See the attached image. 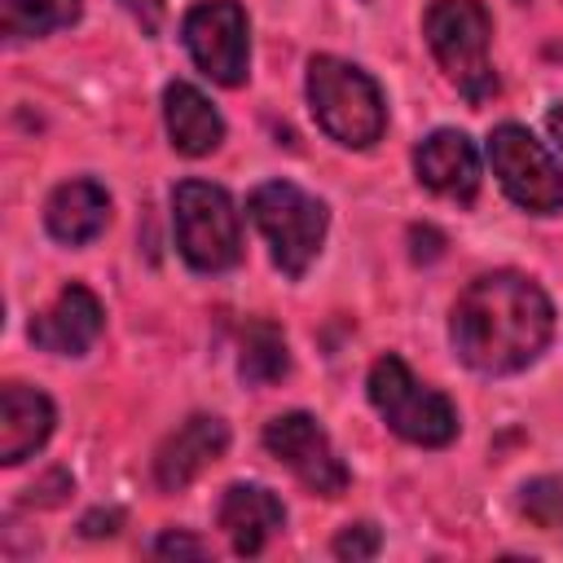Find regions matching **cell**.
Here are the masks:
<instances>
[{"label":"cell","mask_w":563,"mask_h":563,"mask_svg":"<svg viewBox=\"0 0 563 563\" xmlns=\"http://www.w3.org/2000/svg\"><path fill=\"white\" fill-rule=\"evenodd\" d=\"M554 334V308L545 290L510 268L479 273L453 303L449 339L462 365L479 374H519L528 369Z\"/></svg>","instance_id":"6da1fadb"},{"label":"cell","mask_w":563,"mask_h":563,"mask_svg":"<svg viewBox=\"0 0 563 563\" xmlns=\"http://www.w3.org/2000/svg\"><path fill=\"white\" fill-rule=\"evenodd\" d=\"M308 101L321 132L347 150H369L387 128V101L378 84L343 57L321 53L308 62Z\"/></svg>","instance_id":"7a4b0ae2"},{"label":"cell","mask_w":563,"mask_h":563,"mask_svg":"<svg viewBox=\"0 0 563 563\" xmlns=\"http://www.w3.org/2000/svg\"><path fill=\"white\" fill-rule=\"evenodd\" d=\"M427 44L444 75L457 84V92L471 106H484L497 97V75L488 66V35L493 22L479 0H431L427 9Z\"/></svg>","instance_id":"3957f363"},{"label":"cell","mask_w":563,"mask_h":563,"mask_svg":"<svg viewBox=\"0 0 563 563\" xmlns=\"http://www.w3.org/2000/svg\"><path fill=\"white\" fill-rule=\"evenodd\" d=\"M246 211H251L255 229L264 233V242L273 251V264L286 277H303L308 264L317 260L321 242H325V224H330L325 207L290 180H268V185L251 189Z\"/></svg>","instance_id":"277c9868"},{"label":"cell","mask_w":563,"mask_h":563,"mask_svg":"<svg viewBox=\"0 0 563 563\" xmlns=\"http://www.w3.org/2000/svg\"><path fill=\"white\" fill-rule=\"evenodd\" d=\"M365 387H369L374 409L400 440L422 444V449H444L457 435V409L449 405V396L418 383L400 356H391V352L378 356Z\"/></svg>","instance_id":"5b68a950"},{"label":"cell","mask_w":563,"mask_h":563,"mask_svg":"<svg viewBox=\"0 0 563 563\" xmlns=\"http://www.w3.org/2000/svg\"><path fill=\"white\" fill-rule=\"evenodd\" d=\"M172 216H176V246L189 268L224 273L242 260V224L220 185L180 180L172 189Z\"/></svg>","instance_id":"8992f818"},{"label":"cell","mask_w":563,"mask_h":563,"mask_svg":"<svg viewBox=\"0 0 563 563\" xmlns=\"http://www.w3.org/2000/svg\"><path fill=\"white\" fill-rule=\"evenodd\" d=\"M488 163L510 202L532 216H554L563 207V172L550 150L519 123H501L488 132Z\"/></svg>","instance_id":"52a82bcc"},{"label":"cell","mask_w":563,"mask_h":563,"mask_svg":"<svg viewBox=\"0 0 563 563\" xmlns=\"http://www.w3.org/2000/svg\"><path fill=\"white\" fill-rule=\"evenodd\" d=\"M185 48L198 62L202 75H211L224 88L246 84L251 70V26L246 9L238 0H198L185 13Z\"/></svg>","instance_id":"ba28073f"},{"label":"cell","mask_w":563,"mask_h":563,"mask_svg":"<svg viewBox=\"0 0 563 563\" xmlns=\"http://www.w3.org/2000/svg\"><path fill=\"white\" fill-rule=\"evenodd\" d=\"M264 449L277 457V462H286L312 493H321V497H339L343 488H347V466H343V457L334 453V444H330V435L317 427V418H308V413H282V418H273L268 427H264Z\"/></svg>","instance_id":"9c48e42d"},{"label":"cell","mask_w":563,"mask_h":563,"mask_svg":"<svg viewBox=\"0 0 563 563\" xmlns=\"http://www.w3.org/2000/svg\"><path fill=\"white\" fill-rule=\"evenodd\" d=\"M224 449H229V427H224V418H216V413H194V418H185V422L158 444V453H154V484H158L163 493H180V488H189Z\"/></svg>","instance_id":"30bf717a"},{"label":"cell","mask_w":563,"mask_h":563,"mask_svg":"<svg viewBox=\"0 0 563 563\" xmlns=\"http://www.w3.org/2000/svg\"><path fill=\"white\" fill-rule=\"evenodd\" d=\"M413 172L431 194L453 198V202H471L479 189V154H475L471 136L457 128H440L427 141H418Z\"/></svg>","instance_id":"8fae6325"},{"label":"cell","mask_w":563,"mask_h":563,"mask_svg":"<svg viewBox=\"0 0 563 563\" xmlns=\"http://www.w3.org/2000/svg\"><path fill=\"white\" fill-rule=\"evenodd\" d=\"M101 325H106V312H101L97 295L88 286H66L53 299V308H44L31 321V343L44 352H57V356H84L97 343Z\"/></svg>","instance_id":"7c38bea8"},{"label":"cell","mask_w":563,"mask_h":563,"mask_svg":"<svg viewBox=\"0 0 563 563\" xmlns=\"http://www.w3.org/2000/svg\"><path fill=\"white\" fill-rule=\"evenodd\" d=\"M220 528L238 554H260L286 528V506L260 484H233L220 497Z\"/></svg>","instance_id":"4fadbf2b"},{"label":"cell","mask_w":563,"mask_h":563,"mask_svg":"<svg viewBox=\"0 0 563 563\" xmlns=\"http://www.w3.org/2000/svg\"><path fill=\"white\" fill-rule=\"evenodd\" d=\"M53 422H57V413L44 391L4 383L0 387V462L4 466L26 462L53 435Z\"/></svg>","instance_id":"5bb4252c"},{"label":"cell","mask_w":563,"mask_h":563,"mask_svg":"<svg viewBox=\"0 0 563 563\" xmlns=\"http://www.w3.org/2000/svg\"><path fill=\"white\" fill-rule=\"evenodd\" d=\"M163 119H167V136L172 150L185 158H202L224 141V119L216 114V106L185 79H172L163 88Z\"/></svg>","instance_id":"9a60e30c"},{"label":"cell","mask_w":563,"mask_h":563,"mask_svg":"<svg viewBox=\"0 0 563 563\" xmlns=\"http://www.w3.org/2000/svg\"><path fill=\"white\" fill-rule=\"evenodd\" d=\"M106 220H110V198H106V189L97 180H66L44 202V224L66 246L92 242L106 229Z\"/></svg>","instance_id":"2e32d148"},{"label":"cell","mask_w":563,"mask_h":563,"mask_svg":"<svg viewBox=\"0 0 563 563\" xmlns=\"http://www.w3.org/2000/svg\"><path fill=\"white\" fill-rule=\"evenodd\" d=\"M238 374L246 387H268V383H282L290 374V352H286V334L255 317L242 325V343H238Z\"/></svg>","instance_id":"e0dca14e"},{"label":"cell","mask_w":563,"mask_h":563,"mask_svg":"<svg viewBox=\"0 0 563 563\" xmlns=\"http://www.w3.org/2000/svg\"><path fill=\"white\" fill-rule=\"evenodd\" d=\"M79 0H0V26L9 40H35L79 22Z\"/></svg>","instance_id":"ac0fdd59"},{"label":"cell","mask_w":563,"mask_h":563,"mask_svg":"<svg viewBox=\"0 0 563 563\" xmlns=\"http://www.w3.org/2000/svg\"><path fill=\"white\" fill-rule=\"evenodd\" d=\"M519 510L537 523V528H559L563 523V484L554 475H541V479H528L519 488Z\"/></svg>","instance_id":"d6986e66"},{"label":"cell","mask_w":563,"mask_h":563,"mask_svg":"<svg viewBox=\"0 0 563 563\" xmlns=\"http://www.w3.org/2000/svg\"><path fill=\"white\" fill-rule=\"evenodd\" d=\"M378 545H383V537H378L374 523H347V528L334 537L330 550H334V559H343V563H361V559H374Z\"/></svg>","instance_id":"ffe728a7"},{"label":"cell","mask_w":563,"mask_h":563,"mask_svg":"<svg viewBox=\"0 0 563 563\" xmlns=\"http://www.w3.org/2000/svg\"><path fill=\"white\" fill-rule=\"evenodd\" d=\"M154 554H158V559H207L211 545L198 541V537H189V532H163V537L154 541Z\"/></svg>","instance_id":"44dd1931"},{"label":"cell","mask_w":563,"mask_h":563,"mask_svg":"<svg viewBox=\"0 0 563 563\" xmlns=\"http://www.w3.org/2000/svg\"><path fill=\"white\" fill-rule=\"evenodd\" d=\"M66 493H70V475H66V471H53L48 479L31 484L22 501H26V506H57V501H62Z\"/></svg>","instance_id":"7402d4cb"},{"label":"cell","mask_w":563,"mask_h":563,"mask_svg":"<svg viewBox=\"0 0 563 563\" xmlns=\"http://www.w3.org/2000/svg\"><path fill=\"white\" fill-rule=\"evenodd\" d=\"M409 255H413L418 264H431V260L444 255V238H440L431 224H413V229H409Z\"/></svg>","instance_id":"603a6c76"},{"label":"cell","mask_w":563,"mask_h":563,"mask_svg":"<svg viewBox=\"0 0 563 563\" xmlns=\"http://www.w3.org/2000/svg\"><path fill=\"white\" fill-rule=\"evenodd\" d=\"M119 4L141 22L145 35H158L163 31V18H167V4L163 0H119Z\"/></svg>","instance_id":"cb8c5ba5"},{"label":"cell","mask_w":563,"mask_h":563,"mask_svg":"<svg viewBox=\"0 0 563 563\" xmlns=\"http://www.w3.org/2000/svg\"><path fill=\"white\" fill-rule=\"evenodd\" d=\"M119 523H123V510H92V515H84V537H114L119 532Z\"/></svg>","instance_id":"d4e9b609"},{"label":"cell","mask_w":563,"mask_h":563,"mask_svg":"<svg viewBox=\"0 0 563 563\" xmlns=\"http://www.w3.org/2000/svg\"><path fill=\"white\" fill-rule=\"evenodd\" d=\"M545 128H550L554 145L563 150V101H559V106H550V114H545Z\"/></svg>","instance_id":"484cf974"}]
</instances>
